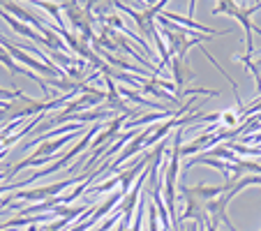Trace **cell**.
<instances>
[{
	"mask_svg": "<svg viewBox=\"0 0 261 231\" xmlns=\"http://www.w3.org/2000/svg\"><path fill=\"white\" fill-rule=\"evenodd\" d=\"M220 123H222V125H238V113L224 111V113L220 116Z\"/></svg>",
	"mask_w": 261,
	"mask_h": 231,
	"instance_id": "obj_1",
	"label": "cell"
}]
</instances>
